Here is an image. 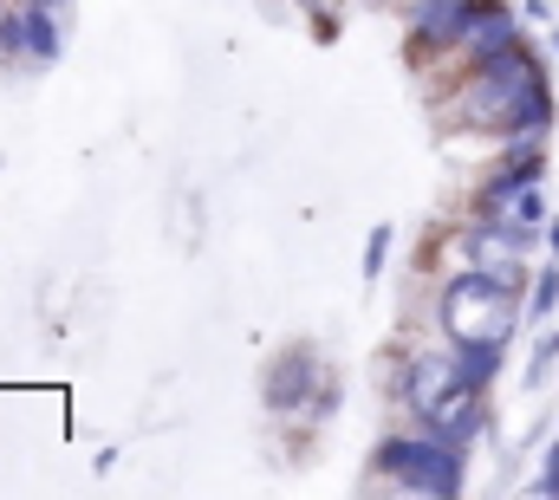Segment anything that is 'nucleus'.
Segmentation results:
<instances>
[{
    "instance_id": "nucleus-16",
    "label": "nucleus",
    "mask_w": 559,
    "mask_h": 500,
    "mask_svg": "<svg viewBox=\"0 0 559 500\" xmlns=\"http://www.w3.org/2000/svg\"><path fill=\"white\" fill-rule=\"evenodd\" d=\"M534 495H547V500H559V468H554V462H547V475H540V481H534Z\"/></svg>"
},
{
    "instance_id": "nucleus-6",
    "label": "nucleus",
    "mask_w": 559,
    "mask_h": 500,
    "mask_svg": "<svg viewBox=\"0 0 559 500\" xmlns=\"http://www.w3.org/2000/svg\"><path fill=\"white\" fill-rule=\"evenodd\" d=\"M325 377H319V352L312 345H293V352H280L274 365H267V383H261V396H267V409H306L312 403V390H319Z\"/></svg>"
},
{
    "instance_id": "nucleus-19",
    "label": "nucleus",
    "mask_w": 559,
    "mask_h": 500,
    "mask_svg": "<svg viewBox=\"0 0 559 500\" xmlns=\"http://www.w3.org/2000/svg\"><path fill=\"white\" fill-rule=\"evenodd\" d=\"M52 7H66V0H52Z\"/></svg>"
},
{
    "instance_id": "nucleus-1",
    "label": "nucleus",
    "mask_w": 559,
    "mask_h": 500,
    "mask_svg": "<svg viewBox=\"0 0 559 500\" xmlns=\"http://www.w3.org/2000/svg\"><path fill=\"white\" fill-rule=\"evenodd\" d=\"M540 92H547V59L521 39L514 52H501V59L468 72V85L455 92V118L468 130H501L508 136V124L521 118V105L540 98Z\"/></svg>"
},
{
    "instance_id": "nucleus-4",
    "label": "nucleus",
    "mask_w": 559,
    "mask_h": 500,
    "mask_svg": "<svg viewBox=\"0 0 559 500\" xmlns=\"http://www.w3.org/2000/svg\"><path fill=\"white\" fill-rule=\"evenodd\" d=\"M475 383L462 371V352H423L411 358V371H404V403L417 409V416H436V409H449L455 396H468Z\"/></svg>"
},
{
    "instance_id": "nucleus-15",
    "label": "nucleus",
    "mask_w": 559,
    "mask_h": 500,
    "mask_svg": "<svg viewBox=\"0 0 559 500\" xmlns=\"http://www.w3.org/2000/svg\"><path fill=\"white\" fill-rule=\"evenodd\" d=\"M306 409H312V422H319V416H332V409H338V377H332V383H319Z\"/></svg>"
},
{
    "instance_id": "nucleus-13",
    "label": "nucleus",
    "mask_w": 559,
    "mask_h": 500,
    "mask_svg": "<svg viewBox=\"0 0 559 500\" xmlns=\"http://www.w3.org/2000/svg\"><path fill=\"white\" fill-rule=\"evenodd\" d=\"M384 260H391V222H378V228L365 235V260H358V273H365V279H378V273H384Z\"/></svg>"
},
{
    "instance_id": "nucleus-20",
    "label": "nucleus",
    "mask_w": 559,
    "mask_h": 500,
    "mask_svg": "<svg viewBox=\"0 0 559 500\" xmlns=\"http://www.w3.org/2000/svg\"><path fill=\"white\" fill-rule=\"evenodd\" d=\"M554 46H559V39H554Z\"/></svg>"
},
{
    "instance_id": "nucleus-8",
    "label": "nucleus",
    "mask_w": 559,
    "mask_h": 500,
    "mask_svg": "<svg viewBox=\"0 0 559 500\" xmlns=\"http://www.w3.org/2000/svg\"><path fill=\"white\" fill-rule=\"evenodd\" d=\"M527 33H521V20H514V7L508 0H481V13H475V26H468V39H462V52H468V66H488V59H501V52H514Z\"/></svg>"
},
{
    "instance_id": "nucleus-10",
    "label": "nucleus",
    "mask_w": 559,
    "mask_h": 500,
    "mask_svg": "<svg viewBox=\"0 0 559 500\" xmlns=\"http://www.w3.org/2000/svg\"><path fill=\"white\" fill-rule=\"evenodd\" d=\"M488 222L521 228V235H540V222H547V195H540V182H534V189H521V195H508V202H495V209H488Z\"/></svg>"
},
{
    "instance_id": "nucleus-9",
    "label": "nucleus",
    "mask_w": 559,
    "mask_h": 500,
    "mask_svg": "<svg viewBox=\"0 0 559 500\" xmlns=\"http://www.w3.org/2000/svg\"><path fill=\"white\" fill-rule=\"evenodd\" d=\"M423 429H429V436H442V442H455V449H468V442L488 429V403H481V390H468V396H455L449 409L423 416Z\"/></svg>"
},
{
    "instance_id": "nucleus-3",
    "label": "nucleus",
    "mask_w": 559,
    "mask_h": 500,
    "mask_svg": "<svg viewBox=\"0 0 559 500\" xmlns=\"http://www.w3.org/2000/svg\"><path fill=\"white\" fill-rule=\"evenodd\" d=\"M384 481H397L404 495H436V500H455L468 488V475H462V449L455 442H442V436H391L384 449H378V462H371Z\"/></svg>"
},
{
    "instance_id": "nucleus-11",
    "label": "nucleus",
    "mask_w": 559,
    "mask_h": 500,
    "mask_svg": "<svg viewBox=\"0 0 559 500\" xmlns=\"http://www.w3.org/2000/svg\"><path fill=\"white\" fill-rule=\"evenodd\" d=\"M455 352H462V371H468V383H475V390H488V383H495V371H501V352H508V345H455Z\"/></svg>"
},
{
    "instance_id": "nucleus-2",
    "label": "nucleus",
    "mask_w": 559,
    "mask_h": 500,
    "mask_svg": "<svg viewBox=\"0 0 559 500\" xmlns=\"http://www.w3.org/2000/svg\"><path fill=\"white\" fill-rule=\"evenodd\" d=\"M521 325V286L495 279L488 266H468L442 286V332L449 345H508Z\"/></svg>"
},
{
    "instance_id": "nucleus-12",
    "label": "nucleus",
    "mask_w": 559,
    "mask_h": 500,
    "mask_svg": "<svg viewBox=\"0 0 559 500\" xmlns=\"http://www.w3.org/2000/svg\"><path fill=\"white\" fill-rule=\"evenodd\" d=\"M527 312H534L540 325L559 312V266H554V260H547V266H540V279H534V293H527Z\"/></svg>"
},
{
    "instance_id": "nucleus-14",
    "label": "nucleus",
    "mask_w": 559,
    "mask_h": 500,
    "mask_svg": "<svg viewBox=\"0 0 559 500\" xmlns=\"http://www.w3.org/2000/svg\"><path fill=\"white\" fill-rule=\"evenodd\" d=\"M554 358H559V332H547V338L534 345V365H527V383H534V390L554 377Z\"/></svg>"
},
{
    "instance_id": "nucleus-18",
    "label": "nucleus",
    "mask_w": 559,
    "mask_h": 500,
    "mask_svg": "<svg viewBox=\"0 0 559 500\" xmlns=\"http://www.w3.org/2000/svg\"><path fill=\"white\" fill-rule=\"evenodd\" d=\"M547 462H554V468H559V442H554V455H547Z\"/></svg>"
},
{
    "instance_id": "nucleus-17",
    "label": "nucleus",
    "mask_w": 559,
    "mask_h": 500,
    "mask_svg": "<svg viewBox=\"0 0 559 500\" xmlns=\"http://www.w3.org/2000/svg\"><path fill=\"white\" fill-rule=\"evenodd\" d=\"M547 248H554V253H559V222H554V228H547Z\"/></svg>"
},
{
    "instance_id": "nucleus-7",
    "label": "nucleus",
    "mask_w": 559,
    "mask_h": 500,
    "mask_svg": "<svg viewBox=\"0 0 559 500\" xmlns=\"http://www.w3.org/2000/svg\"><path fill=\"white\" fill-rule=\"evenodd\" d=\"M547 176V150H540V136H514V150L501 156V169L488 176V189H481V215L495 209V202H508V195H521V189H534Z\"/></svg>"
},
{
    "instance_id": "nucleus-5",
    "label": "nucleus",
    "mask_w": 559,
    "mask_h": 500,
    "mask_svg": "<svg viewBox=\"0 0 559 500\" xmlns=\"http://www.w3.org/2000/svg\"><path fill=\"white\" fill-rule=\"evenodd\" d=\"M481 0H417L411 7V52H462Z\"/></svg>"
}]
</instances>
